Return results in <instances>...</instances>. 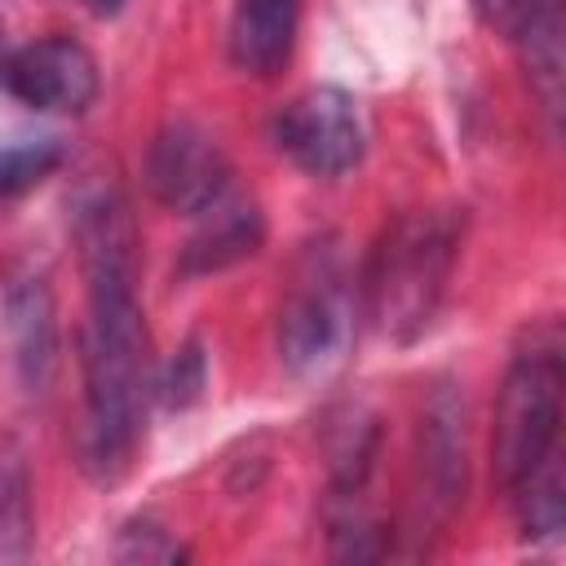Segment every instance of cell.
Here are the masks:
<instances>
[{"label": "cell", "mask_w": 566, "mask_h": 566, "mask_svg": "<svg viewBox=\"0 0 566 566\" xmlns=\"http://www.w3.org/2000/svg\"><path fill=\"white\" fill-rule=\"evenodd\" d=\"M142 181L155 203L181 217H199L217 199L234 190V164L226 146L199 124V119H168L155 128L146 159H142Z\"/></svg>", "instance_id": "obj_5"}, {"label": "cell", "mask_w": 566, "mask_h": 566, "mask_svg": "<svg viewBox=\"0 0 566 566\" xmlns=\"http://www.w3.org/2000/svg\"><path fill=\"white\" fill-rule=\"evenodd\" d=\"M469 486V416L455 385H433L420 411V509L442 526Z\"/></svg>", "instance_id": "obj_9"}, {"label": "cell", "mask_w": 566, "mask_h": 566, "mask_svg": "<svg viewBox=\"0 0 566 566\" xmlns=\"http://www.w3.org/2000/svg\"><path fill=\"white\" fill-rule=\"evenodd\" d=\"M4 88L44 115H84L102 88L97 57L71 35H44L22 44L0 66Z\"/></svg>", "instance_id": "obj_7"}, {"label": "cell", "mask_w": 566, "mask_h": 566, "mask_svg": "<svg viewBox=\"0 0 566 566\" xmlns=\"http://www.w3.org/2000/svg\"><path fill=\"white\" fill-rule=\"evenodd\" d=\"M35 553V486L31 455L13 433H0V566Z\"/></svg>", "instance_id": "obj_12"}, {"label": "cell", "mask_w": 566, "mask_h": 566, "mask_svg": "<svg viewBox=\"0 0 566 566\" xmlns=\"http://www.w3.org/2000/svg\"><path fill=\"white\" fill-rule=\"evenodd\" d=\"M84 4H88L93 13H115V9L124 4V0H84Z\"/></svg>", "instance_id": "obj_18"}, {"label": "cell", "mask_w": 566, "mask_h": 566, "mask_svg": "<svg viewBox=\"0 0 566 566\" xmlns=\"http://www.w3.org/2000/svg\"><path fill=\"white\" fill-rule=\"evenodd\" d=\"M115 562H186V544H177V535L155 522V517H133L124 522L115 548H111Z\"/></svg>", "instance_id": "obj_16"}, {"label": "cell", "mask_w": 566, "mask_h": 566, "mask_svg": "<svg viewBox=\"0 0 566 566\" xmlns=\"http://www.w3.org/2000/svg\"><path fill=\"white\" fill-rule=\"evenodd\" d=\"M0 66H4V22H0Z\"/></svg>", "instance_id": "obj_19"}, {"label": "cell", "mask_w": 566, "mask_h": 566, "mask_svg": "<svg viewBox=\"0 0 566 566\" xmlns=\"http://www.w3.org/2000/svg\"><path fill=\"white\" fill-rule=\"evenodd\" d=\"M195 221L199 226L186 239L181 265H177L186 279L230 270V265L256 256V248L265 243V212H261L256 199H248L239 190H230L226 199H217L212 208H203Z\"/></svg>", "instance_id": "obj_10"}, {"label": "cell", "mask_w": 566, "mask_h": 566, "mask_svg": "<svg viewBox=\"0 0 566 566\" xmlns=\"http://www.w3.org/2000/svg\"><path fill=\"white\" fill-rule=\"evenodd\" d=\"M562 389V340L544 327V336H531V345L513 354L495 394L491 429V469L526 539H548L566 526Z\"/></svg>", "instance_id": "obj_2"}, {"label": "cell", "mask_w": 566, "mask_h": 566, "mask_svg": "<svg viewBox=\"0 0 566 566\" xmlns=\"http://www.w3.org/2000/svg\"><path fill=\"white\" fill-rule=\"evenodd\" d=\"M301 9H305V0H234L230 35H226L230 62L243 75L274 80L292 62Z\"/></svg>", "instance_id": "obj_11"}, {"label": "cell", "mask_w": 566, "mask_h": 566, "mask_svg": "<svg viewBox=\"0 0 566 566\" xmlns=\"http://www.w3.org/2000/svg\"><path fill=\"white\" fill-rule=\"evenodd\" d=\"M517 44H522L531 93L539 97V111L548 119H557V111H562V9H557V0H548L526 22V31L517 35Z\"/></svg>", "instance_id": "obj_13"}, {"label": "cell", "mask_w": 566, "mask_h": 566, "mask_svg": "<svg viewBox=\"0 0 566 566\" xmlns=\"http://www.w3.org/2000/svg\"><path fill=\"white\" fill-rule=\"evenodd\" d=\"M270 142L287 164L310 177H340L358 168L367 150L354 97L332 84L305 88L287 106H279V115L270 119Z\"/></svg>", "instance_id": "obj_6"}, {"label": "cell", "mask_w": 566, "mask_h": 566, "mask_svg": "<svg viewBox=\"0 0 566 566\" xmlns=\"http://www.w3.org/2000/svg\"><path fill=\"white\" fill-rule=\"evenodd\" d=\"M4 327L13 345V367L27 394H49L62 367V332H57V301L49 274L35 265H13L4 274Z\"/></svg>", "instance_id": "obj_8"}, {"label": "cell", "mask_w": 566, "mask_h": 566, "mask_svg": "<svg viewBox=\"0 0 566 566\" xmlns=\"http://www.w3.org/2000/svg\"><path fill=\"white\" fill-rule=\"evenodd\" d=\"M62 159H66V150L57 137H18V142L0 146V208L22 199L27 190H35L44 177H53Z\"/></svg>", "instance_id": "obj_14"}, {"label": "cell", "mask_w": 566, "mask_h": 566, "mask_svg": "<svg viewBox=\"0 0 566 566\" xmlns=\"http://www.w3.org/2000/svg\"><path fill=\"white\" fill-rule=\"evenodd\" d=\"M464 243V208H407L389 217L358 274L363 314L371 327L411 345L429 332Z\"/></svg>", "instance_id": "obj_3"}, {"label": "cell", "mask_w": 566, "mask_h": 566, "mask_svg": "<svg viewBox=\"0 0 566 566\" xmlns=\"http://www.w3.org/2000/svg\"><path fill=\"white\" fill-rule=\"evenodd\" d=\"M75 252L88 292L80 332L84 416L75 451L93 482L115 486L137 460L155 398L150 332L137 301V221L115 186H97L75 203Z\"/></svg>", "instance_id": "obj_1"}, {"label": "cell", "mask_w": 566, "mask_h": 566, "mask_svg": "<svg viewBox=\"0 0 566 566\" xmlns=\"http://www.w3.org/2000/svg\"><path fill=\"white\" fill-rule=\"evenodd\" d=\"M544 4H548V0H473L478 18H482L491 31L509 35V40H517V35L526 31V22H531Z\"/></svg>", "instance_id": "obj_17"}, {"label": "cell", "mask_w": 566, "mask_h": 566, "mask_svg": "<svg viewBox=\"0 0 566 566\" xmlns=\"http://www.w3.org/2000/svg\"><path fill=\"white\" fill-rule=\"evenodd\" d=\"M354 296H358V279L349 274L340 239L336 234L310 239L296 256L274 323V345L292 376H327L345 358L358 310Z\"/></svg>", "instance_id": "obj_4"}, {"label": "cell", "mask_w": 566, "mask_h": 566, "mask_svg": "<svg viewBox=\"0 0 566 566\" xmlns=\"http://www.w3.org/2000/svg\"><path fill=\"white\" fill-rule=\"evenodd\" d=\"M203 389H208V354L199 340H186L177 358L164 367V376L155 380V398L172 411H186L203 398Z\"/></svg>", "instance_id": "obj_15"}]
</instances>
